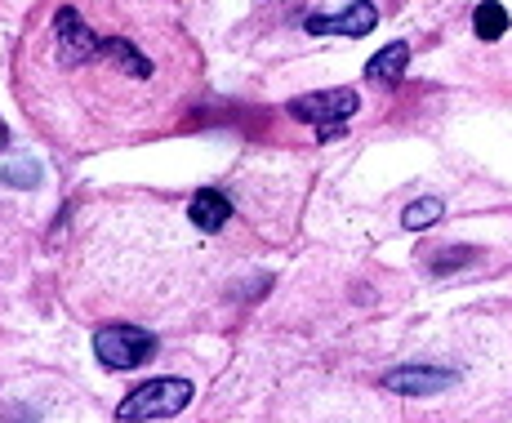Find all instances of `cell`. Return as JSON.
I'll use <instances>...</instances> for the list:
<instances>
[{
	"label": "cell",
	"mask_w": 512,
	"mask_h": 423,
	"mask_svg": "<svg viewBox=\"0 0 512 423\" xmlns=\"http://www.w3.org/2000/svg\"><path fill=\"white\" fill-rule=\"evenodd\" d=\"M187 214H192V223L201 232H219V228H228V219H232V201L214 188H201L192 196V205H187Z\"/></svg>",
	"instance_id": "6"
},
{
	"label": "cell",
	"mask_w": 512,
	"mask_h": 423,
	"mask_svg": "<svg viewBox=\"0 0 512 423\" xmlns=\"http://www.w3.org/2000/svg\"><path fill=\"white\" fill-rule=\"evenodd\" d=\"M374 23H379V9H374L370 0H357L348 14L308 18L303 27H308V32H317V36H366V32H374Z\"/></svg>",
	"instance_id": "5"
},
{
	"label": "cell",
	"mask_w": 512,
	"mask_h": 423,
	"mask_svg": "<svg viewBox=\"0 0 512 423\" xmlns=\"http://www.w3.org/2000/svg\"><path fill=\"white\" fill-rule=\"evenodd\" d=\"M406 63H410V45L406 41H392L388 49H379V54L370 58V81H383V85H392V81H401L406 76Z\"/></svg>",
	"instance_id": "7"
},
{
	"label": "cell",
	"mask_w": 512,
	"mask_h": 423,
	"mask_svg": "<svg viewBox=\"0 0 512 423\" xmlns=\"http://www.w3.org/2000/svg\"><path fill=\"white\" fill-rule=\"evenodd\" d=\"M472 27H477L481 41H499L508 32V9L499 0H481L477 14H472Z\"/></svg>",
	"instance_id": "9"
},
{
	"label": "cell",
	"mask_w": 512,
	"mask_h": 423,
	"mask_svg": "<svg viewBox=\"0 0 512 423\" xmlns=\"http://www.w3.org/2000/svg\"><path fill=\"white\" fill-rule=\"evenodd\" d=\"M357 103H361L357 90H321V94H303V98H294V103H290V116H294V121L317 125L321 143H330V139H339L343 121H348V116L357 112Z\"/></svg>",
	"instance_id": "4"
},
{
	"label": "cell",
	"mask_w": 512,
	"mask_h": 423,
	"mask_svg": "<svg viewBox=\"0 0 512 423\" xmlns=\"http://www.w3.org/2000/svg\"><path fill=\"white\" fill-rule=\"evenodd\" d=\"M441 210H446V205H441L437 196H423V201H410V210L401 214V223H406L410 232H419V228H432V223L441 219Z\"/></svg>",
	"instance_id": "10"
},
{
	"label": "cell",
	"mask_w": 512,
	"mask_h": 423,
	"mask_svg": "<svg viewBox=\"0 0 512 423\" xmlns=\"http://www.w3.org/2000/svg\"><path fill=\"white\" fill-rule=\"evenodd\" d=\"M192 401V383L187 379H147L130 397L116 406L121 423H143V419H170Z\"/></svg>",
	"instance_id": "2"
},
{
	"label": "cell",
	"mask_w": 512,
	"mask_h": 423,
	"mask_svg": "<svg viewBox=\"0 0 512 423\" xmlns=\"http://www.w3.org/2000/svg\"><path fill=\"white\" fill-rule=\"evenodd\" d=\"M383 383L392 392H437V388H450V375L446 370H392Z\"/></svg>",
	"instance_id": "8"
},
{
	"label": "cell",
	"mask_w": 512,
	"mask_h": 423,
	"mask_svg": "<svg viewBox=\"0 0 512 423\" xmlns=\"http://www.w3.org/2000/svg\"><path fill=\"white\" fill-rule=\"evenodd\" d=\"M201 49L174 0H49L14 58V90L67 152L139 143L183 116Z\"/></svg>",
	"instance_id": "1"
},
{
	"label": "cell",
	"mask_w": 512,
	"mask_h": 423,
	"mask_svg": "<svg viewBox=\"0 0 512 423\" xmlns=\"http://www.w3.org/2000/svg\"><path fill=\"white\" fill-rule=\"evenodd\" d=\"M94 357L107 370H134L156 357V334L139 326H103L94 334Z\"/></svg>",
	"instance_id": "3"
}]
</instances>
